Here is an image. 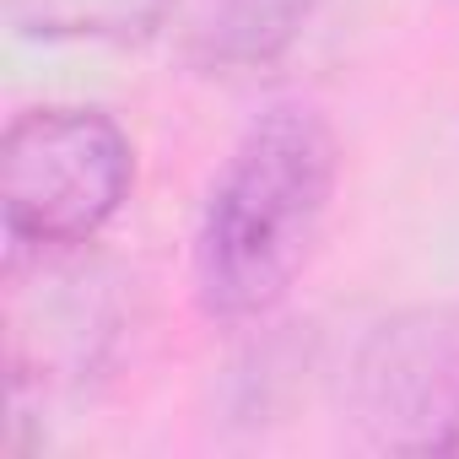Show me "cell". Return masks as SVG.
<instances>
[{
	"instance_id": "1",
	"label": "cell",
	"mask_w": 459,
	"mask_h": 459,
	"mask_svg": "<svg viewBox=\"0 0 459 459\" xmlns=\"http://www.w3.org/2000/svg\"><path fill=\"white\" fill-rule=\"evenodd\" d=\"M341 178L335 130L303 108H265L221 162L195 227V298L211 319H260L308 271Z\"/></svg>"
},
{
	"instance_id": "2",
	"label": "cell",
	"mask_w": 459,
	"mask_h": 459,
	"mask_svg": "<svg viewBox=\"0 0 459 459\" xmlns=\"http://www.w3.org/2000/svg\"><path fill=\"white\" fill-rule=\"evenodd\" d=\"M130 184L135 146L103 108H28L0 135V221L12 244L71 249L98 238Z\"/></svg>"
},
{
	"instance_id": "3",
	"label": "cell",
	"mask_w": 459,
	"mask_h": 459,
	"mask_svg": "<svg viewBox=\"0 0 459 459\" xmlns=\"http://www.w3.org/2000/svg\"><path fill=\"white\" fill-rule=\"evenodd\" d=\"M173 12V0H0V17L33 44H141Z\"/></svg>"
},
{
	"instance_id": "4",
	"label": "cell",
	"mask_w": 459,
	"mask_h": 459,
	"mask_svg": "<svg viewBox=\"0 0 459 459\" xmlns=\"http://www.w3.org/2000/svg\"><path fill=\"white\" fill-rule=\"evenodd\" d=\"M319 0H200L195 12V55L221 71H244L276 60Z\"/></svg>"
}]
</instances>
